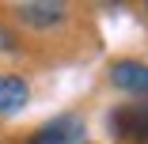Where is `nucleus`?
Masks as SVG:
<instances>
[{
	"instance_id": "f03ea898",
	"label": "nucleus",
	"mask_w": 148,
	"mask_h": 144,
	"mask_svg": "<svg viewBox=\"0 0 148 144\" xmlns=\"http://www.w3.org/2000/svg\"><path fill=\"white\" fill-rule=\"evenodd\" d=\"M110 83L125 95H148V65L144 61H118L110 68Z\"/></svg>"
},
{
	"instance_id": "20e7f679",
	"label": "nucleus",
	"mask_w": 148,
	"mask_h": 144,
	"mask_svg": "<svg viewBox=\"0 0 148 144\" xmlns=\"http://www.w3.org/2000/svg\"><path fill=\"white\" fill-rule=\"evenodd\" d=\"M110 129L118 136H129V140H148V114L144 110H114Z\"/></svg>"
},
{
	"instance_id": "39448f33",
	"label": "nucleus",
	"mask_w": 148,
	"mask_h": 144,
	"mask_svg": "<svg viewBox=\"0 0 148 144\" xmlns=\"http://www.w3.org/2000/svg\"><path fill=\"white\" fill-rule=\"evenodd\" d=\"M27 106V83L19 76H0V114H15Z\"/></svg>"
},
{
	"instance_id": "f257e3e1",
	"label": "nucleus",
	"mask_w": 148,
	"mask_h": 144,
	"mask_svg": "<svg viewBox=\"0 0 148 144\" xmlns=\"http://www.w3.org/2000/svg\"><path fill=\"white\" fill-rule=\"evenodd\" d=\"M31 144H87V125L76 114H65V118L49 121L46 129H38L31 136Z\"/></svg>"
},
{
	"instance_id": "7ed1b4c3",
	"label": "nucleus",
	"mask_w": 148,
	"mask_h": 144,
	"mask_svg": "<svg viewBox=\"0 0 148 144\" xmlns=\"http://www.w3.org/2000/svg\"><path fill=\"white\" fill-rule=\"evenodd\" d=\"M19 23L34 27V31H49L53 23L65 19V4H57V0H38V4H19L15 8Z\"/></svg>"
}]
</instances>
